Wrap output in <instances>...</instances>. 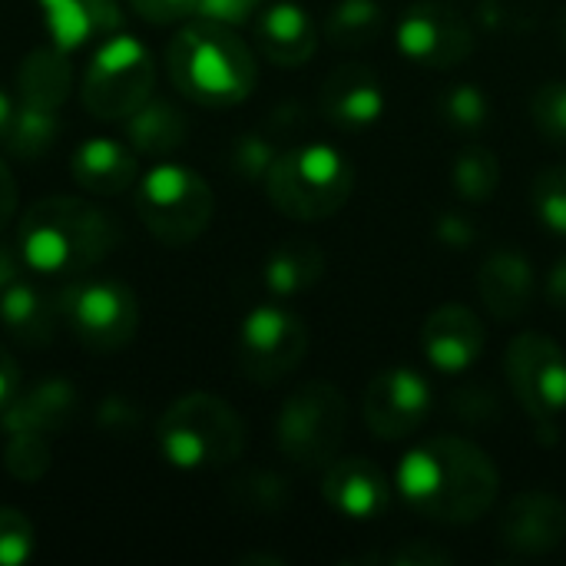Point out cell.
Here are the masks:
<instances>
[{"label":"cell","mask_w":566,"mask_h":566,"mask_svg":"<svg viewBox=\"0 0 566 566\" xmlns=\"http://www.w3.org/2000/svg\"><path fill=\"white\" fill-rule=\"evenodd\" d=\"M395 488L415 514L434 524L464 527L494 507L501 471L494 458L468 438L438 434L401 458Z\"/></svg>","instance_id":"6da1fadb"},{"label":"cell","mask_w":566,"mask_h":566,"mask_svg":"<svg viewBox=\"0 0 566 566\" xmlns=\"http://www.w3.org/2000/svg\"><path fill=\"white\" fill-rule=\"evenodd\" d=\"M119 245V226L109 212L76 196L36 199L17 229V249L27 272L76 279L93 272Z\"/></svg>","instance_id":"7a4b0ae2"},{"label":"cell","mask_w":566,"mask_h":566,"mask_svg":"<svg viewBox=\"0 0 566 566\" xmlns=\"http://www.w3.org/2000/svg\"><path fill=\"white\" fill-rule=\"evenodd\" d=\"M166 63L172 86L212 109L235 106L252 96L259 80V63L249 43L229 27L216 20H192L166 46Z\"/></svg>","instance_id":"3957f363"},{"label":"cell","mask_w":566,"mask_h":566,"mask_svg":"<svg viewBox=\"0 0 566 566\" xmlns=\"http://www.w3.org/2000/svg\"><path fill=\"white\" fill-rule=\"evenodd\" d=\"M156 448L179 471H219L242 458L245 421L229 401L192 391L163 411L156 424Z\"/></svg>","instance_id":"277c9868"},{"label":"cell","mask_w":566,"mask_h":566,"mask_svg":"<svg viewBox=\"0 0 566 566\" xmlns=\"http://www.w3.org/2000/svg\"><path fill=\"white\" fill-rule=\"evenodd\" d=\"M265 192L282 216L295 222H318L345 209L352 199L355 166L335 146H295L275 156L265 176Z\"/></svg>","instance_id":"5b68a950"},{"label":"cell","mask_w":566,"mask_h":566,"mask_svg":"<svg viewBox=\"0 0 566 566\" xmlns=\"http://www.w3.org/2000/svg\"><path fill=\"white\" fill-rule=\"evenodd\" d=\"M348 434V398L332 381L295 388L275 418V444L302 471L328 468Z\"/></svg>","instance_id":"8992f818"},{"label":"cell","mask_w":566,"mask_h":566,"mask_svg":"<svg viewBox=\"0 0 566 566\" xmlns=\"http://www.w3.org/2000/svg\"><path fill=\"white\" fill-rule=\"evenodd\" d=\"M216 212V196L209 182L176 163L149 169L136 186V216L143 229L166 245H189L199 239Z\"/></svg>","instance_id":"52a82bcc"},{"label":"cell","mask_w":566,"mask_h":566,"mask_svg":"<svg viewBox=\"0 0 566 566\" xmlns=\"http://www.w3.org/2000/svg\"><path fill=\"white\" fill-rule=\"evenodd\" d=\"M56 298L63 325L93 355H113L136 338L139 302L126 282L103 275H76Z\"/></svg>","instance_id":"ba28073f"},{"label":"cell","mask_w":566,"mask_h":566,"mask_svg":"<svg viewBox=\"0 0 566 566\" xmlns=\"http://www.w3.org/2000/svg\"><path fill=\"white\" fill-rule=\"evenodd\" d=\"M153 83H156V63L149 50L136 36L116 30L96 46L83 73L80 96L86 113L106 123H119L153 96Z\"/></svg>","instance_id":"9c48e42d"},{"label":"cell","mask_w":566,"mask_h":566,"mask_svg":"<svg viewBox=\"0 0 566 566\" xmlns=\"http://www.w3.org/2000/svg\"><path fill=\"white\" fill-rule=\"evenodd\" d=\"M239 368L255 385H279L308 355V325L285 305H259L239 325Z\"/></svg>","instance_id":"30bf717a"},{"label":"cell","mask_w":566,"mask_h":566,"mask_svg":"<svg viewBox=\"0 0 566 566\" xmlns=\"http://www.w3.org/2000/svg\"><path fill=\"white\" fill-rule=\"evenodd\" d=\"M504 375L521 408L537 421L551 424L566 408V352L547 335L524 332L507 345Z\"/></svg>","instance_id":"8fae6325"},{"label":"cell","mask_w":566,"mask_h":566,"mask_svg":"<svg viewBox=\"0 0 566 566\" xmlns=\"http://www.w3.org/2000/svg\"><path fill=\"white\" fill-rule=\"evenodd\" d=\"M395 43L401 56H408L418 66L451 70L474 53V30L448 3L418 0L401 13L395 27Z\"/></svg>","instance_id":"7c38bea8"},{"label":"cell","mask_w":566,"mask_h":566,"mask_svg":"<svg viewBox=\"0 0 566 566\" xmlns=\"http://www.w3.org/2000/svg\"><path fill=\"white\" fill-rule=\"evenodd\" d=\"M431 408H434V391L428 378L411 368H388L375 375L361 401L365 424L378 441L411 438L431 418Z\"/></svg>","instance_id":"4fadbf2b"},{"label":"cell","mask_w":566,"mask_h":566,"mask_svg":"<svg viewBox=\"0 0 566 566\" xmlns=\"http://www.w3.org/2000/svg\"><path fill=\"white\" fill-rule=\"evenodd\" d=\"M76 415H80L76 385L63 375H46V378L30 381L27 388L20 385L17 398L0 415V428L3 434H27V438L53 441L76 421Z\"/></svg>","instance_id":"5bb4252c"},{"label":"cell","mask_w":566,"mask_h":566,"mask_svg":"<svg viewBox=\"0 0 566 566\" xmlns=\"http://www.w3.org/2000/svg\"><path fill=\"white\" fill-rule=\"evenodd\" d=\"M566 541V504L547 491L517 494L501 517V544L517 557L554 554Z\"/></svg>","instance_id":"9a60e30c"},{"label":"cell","mask_w":566,"mask_h":566,"mask_svg":"<svg viewBox=\"0 0 566 566\" xmlns=\"http://www.w3.org/2000/svg\"><path fill=\"white\" fill-rule=\"evenodd\" d=\"M421 348L441 375H461L481 361L488 348V328L468 305H441L421 328Z\"/></svg>","instance_id":"2e32d148"},{"label":"cell","mask_w":566,"mask_h":566,"mask_svg":"<svg viewBox=\"0 0 566 566\" xmlns=\"http://www.w3.org/2000/svg\"><path fill=\"white\" fill-rule=\"evenodd\" d=\"M322 497L348 521H375L391 504V484L371 458H335L325 468Z\"/></svg>","instance_id":"e0dca14e"},{"label":"cell","mask_w":566,"mask_h":566,"mask_svg":"<svg viewBox=\"0 0 566 566\" xmlns=\"http://www.w3.org/2000/svg\"><path fill=\"white\" fill-rule=\"evenodd\" d=\"M322 116L338 129H365L385 113V83L365 63H345L322 83Z\"/></svg>","instance_id":"ac0fdd59"},{"label":"cell","mask_w":566,"mask_h":566,"mask_svg":"<svg viewBox=\"0 0 566 566\" xmlns=\"http://www.w3.org/2000/svg\"><path fill=\"white\" fill-rule=\"evenodd\" d=\"M478 292L481 302L488 305V312L501 322H514L521 318L537 292V275L531 259L514 249V245H501L494 249L478 272Z\"/></svg>","instance_id":"d6986e66"},{"label":"cell","mask_w":566,"mask_h":566,"mask_svg":"<svg viewBox=\"0 0 566 566\" xmlns=\"http://www.w3.org/2000/svg\"><path fill=\"white\" fill-rule=\"evenodd\" d=\"M70 172L76 186L93 196H119L136 182L139 156L133 153L129 143H119L109 136H90L73 149Z\"/></svg>","instance_id":"ffe728a7"},{"label":"cell","mask_w":566,"mask_h":566,"mask_svg":"<svg viewBox=\"0 0 566 566\" xmlns=\"http://www.w3.org/2000/svg\"><path fill=\"white\" fill-rule=\"evenodd\" d=\"M50 43L80 50L93 40H106L123 27L119 0H36Z\"/></svg>","instance_id":"44dd1931"},{"label":"cell","mask_w":566,"mask_h":566,"mask_svg":"<svg viewBox=\"0 0 566 566\" xmlns=\"http://www.w3.org/2000/svg\"><path fill=\"white\" fill-rule=\"evenodd\" d=\"M255 43L275 66H305L318 50V27L295 3H275L255 20Z\"/></svg>","instance_id":"7402d4cb"},{"label":"cell","mask_w":566,"mask_h":566,"mask_svg":"<svg viewBox=\"0 0 566 566\" xmlns=\"http://www.w3.org/2000/svg\"><path fill=\"white\" fill-rule=\"evenodd\" d=\"M63 315H60V298L46 295L33 282H13L10 289L0 292V325L10 338L20 345L40 348L56 338Z\"/></svg>","instance_id":"603a6c76"},{"label":"cell","mask_w":566,"mask_h":566,"mask_svg":"<svg viewBox=\"0 0 566 566\" xmlns=\"http://www.w3.org/2000/svg\"><path fill=\"white\" fill-rule=\"evenodd\" d=\"M70 86H73L70 50L56 43L30 50L17 70V96L30 106L60 109L70 96Z\"/></svg>","instance_id":"cb8c5ba5"},{"label":"cell","mask_w":566,"mask_h":566,"mask_svg":"<svg viewBox=\"0 0 566 566\" xmlns=\"http://www.w3.org/2000/svg\"><path fill=\"white\" fill-rule=\"evenodd\" d=\"M123 136L133 146L136 156H169L176 153L189 136V119L179 106L169 99H146L133 116L123 119Z\"/></svg>","instance_id":"d4e9b609"},{"label":"cell","mask_w":566,"mask_h":566,"mask_svg":"<svg viewBox=\"0 0 566 566\" xmlns=\"http://www.w3.org/2000/svg\"><path fill=\"white\" fill-rule=\"evenodd\" d=\"M325 269H328V259L318 249V242L289 239L279 249L269 252V259L262 265V285L275 298H292V295H302L312 285H318Z\"/></svg>","instance_id":"484cf974"},{"label":"cell","mask_w":566,"mask_h":566,"mask_svg":"<svg viewBox=\"0 0 566 566\" xmlns=\"http://www.w3.org/2000/svg\"><path fill=\"white\" fill-rule=\"evenodd\" d=\"M385 30V7L378 0H338L325 20V36L342 50L368 46Z\"/></svg>","instance_id":"4316f807"},{"label":"cell","mask_w":566,"mask_h":566,"mask_svg":"<svg viewBox=\"0 0 566 566\" xmlns=\"http://www.w3.org/2000/svg\"><path fill=\"white\" fill-rule=\"evenodd\" d=\"M451 186L464 202H491L501 186V159L491 146L471 143L458 153L451 169Z\"/></svg>","instance_id":"83f0119b"},{"label":"cell","mask_w":566,"mask_h":566,"mask_svg":"<svg viewBox=\"0 0 566 566\" xmlns=\"http://www.w3.org/2000/svg\"><path fill=\"white\" fill-rule=\"evenodd\" d=\"M56 139H60V109H43V106H30L20 99L10 139L3 149L20 159H40L53 149Z\"/></svg>","instance_id":"f1b7e54d"},{"label":"cell","mask_w":566,"mask_h":566,"mask_svg":"<svg viewBox=\"0 0 566 566\" xmlns=\"http://www.w3.org/2000/svg\"><path fill=\"white\" fill-rule=\"evenodd\" d=\"M438 113L458 133H481L488 129L494 106H491V96L478 83H451L438 96Z\"/></svg>","instance_id":"f546056e"},{"label":"cell","mask_w":566,"mask_h":566,"mask_svg":"<svg viewBox=\"0 0 566 566\" xmlns=\"http://www.w3.org/2000/svg\"><path fill=\"white\" fill-rule=\"evenodd\" d=\"M232 501L239 511L245 514H259V517H279L289 501H292V488L282 474L272 471H252L239 481H232Z\"/></svg>","instance_id":"4dcf8cb0"},{"label":"cell","mask_w":566,"mask_h":566,"mask_svg":"<svg viewBox=\"0 0 566 566\" xmlns=\"http://www.w3.org/2000/svg\"><path fill=\"white\" fill-rule=\"evenodd\" d=\"M534 212L551 232L566 235V166H547L534 179Z\"/></svg>","instance_id":"1f68e13d"},{"label":"cell","mask_w":566,"mask_h":566,"mask_svg":"<svg viewBox=\"0 0 566 566\" xmlns=\"http://www.w3.org/2000/svg\"><path fill=\"white\" fill-rule=\"evenodd\" d=\"M3 464L17 481H40L50 471V441L27 438V434H7Z\"/></svg>","instance_id":"d6a6232c"},{"label":"cell","mask_w":566,"mask_h":566,"mask_svg":"<svg viewBox=\"0 0 566 566\" xmlns=\"http://www.w3.org/2000/svg\"><path fill=\"white\" fill-rule=\"evenodd\" d=\"M531 116L547 143L566 146V80L547 83L534 93Z\"/></svg>","instance_id":"836d02e7"},{"label":"cell","mask_w":566,"mask_h":566,"mask_svg":"<svg viewBox=\"0 0 566 566\" xmlns=\"http://www.w3.org/2000/svg\"><path fill=\"white\" fill-rule=\"evenodd\" d=\"M275 146L269 136L262 133H245L232 143V153H229V166L239 179H249V182H265L272 163H275Z\"/></svg>","instance_id":"e575fe53"},{"label":"cell","mask_w":566,"mask_h":566,"mask_svg":"<svg viewBox=\"0 0 566 566\" xmlns=\"http://www.w3.org/2000/svg\"><path fill=\"white\" fill-rule=\"evenodd\" d=\"M33 524L17 507H0V566H20L33 554Z\"/></svg>","instance_id":"d590c367"},{"label":"cell","mask_w":566,"mask_h":566,"mask_svg":"<svg viewBox=\"0 0 566 566\" xmlns=\"http://www.w3.org/2000/svg\"><path fill=\"white\" fill-rule=\"evenodd\" d=\"M358 564L371 566H448L454 564V554L431 544V541H411V544H398L391 551H375L368 557H358Z\"/></svg>","instance_id":"8d00e7d4"},{"label":"cell","mask_w":566,"mask_h":566,"mask_svg":"<svg viewBox=\"0 0 566 566\" xmlns=\"http://www.w3.org/2000/svg\"><path fill=\"white\" fill-rule=\"evenodd\" d=\"M497 398L488 388H461L451 395V415L464 418L468 424H488L497 418Z\"/></svg>","instance_id":"74e56055"},{"label":"cell","mask_w":566,"mask_h":566,"mask_svg":"<svg viewBox=\"0 0 566 566\" xmlns=\"http://www.w3.org/2000/svg\"><path fill=\"white\" fill-rule=\"evenodd\" d=\"M139 421H143V411L129 398H119V395L99 401V408H96V424L109 434H133L139 428Z\"/></svg>","instance_id":"f35d334b"},{"label":"cell","mask_w":566,"mask_h":566,"mask_svg":"<svg viewBox=\"0 0 566 566\" xmlns=\"http://www.w3.org/2000/svg\"><path fill=\"white\" fill-rule=\"evenodd\" d=\"M129 3H133L136 17H143L146 23H156V27L182 23L199 13V0H129Z\"/></svg>","instance_id":"ab89813d"},{"label":"cell","mask_w":566,"mask_h":566,"mask_svg":"<svg viewBox=\"0 0 566 566\" xmlns=\"http://www.w3.org/2000/svg\"><path fill=\"white\" fill-rule=\"evenodd\" d=\"M259 7L262 0H199V17L239 27V23H249Z\"/></svg>","instance_id":"60d3db41"},{"label":"cell","mask_w":566,"mask_h":566,"mask_svg":"<svg viewBox=\"0 0 566 566\" xmlns=\"http://www.w3.org/2000/svg\"><path fill=\"white\" fill-rule=\"evenodd\" d=\"M434 235L448 245V249H471L478 242V229L468 216L461 212H444L434 226Z\"/></svg>","instance_id":"b9f144b4"},{"label":"cell","mask_w":566,"mask_h":566,"mask_svg":"<svg viewBox=\"0 0 566 566\" xmlns=\"http://www.w3.org/2000/svg\"><path fill=\"white\" fill-rule=\"evenodd\" d=\"M20 385H23V378H20V365H17V358L0 345V415H3V408L17 398Z\"/></svg>","instance_id":"7bdbcfd3"},{"label":"cell","mask_w":566,"mask_h":566,"mask_svg":"<svg viewBox=\"0 0 566 566\" xmlns=\"http://www.w3.org/2000/svg\"><path fill=\"white\" fill-rule=\"evenodd\" d=\"M23 272H27V262H23L20 249L10 242H0V292L10 289L13 282H20Z\"/></svg>","instance_id":"ee69618b"},{"label":"cell","mask_w":566,"mask_h":566,"mask_svg":"<svg viewBox=\"0 0 566 566\" xmlns=\"http://www.w3.org/2000/svg\"><path fill=\"white\" fill-rule=\"evenodd\" d=\"M13 212H17V182H13V172L0 159V232L13 219Z\"/></svg>","instance_id":"f6af8a7d"},{"label":"cell","mask_w":566,"mask_h":566,"mask_svg":"<svg viewBox=\"0 0 566 566\" xmlns=\"http://www.w3.org/2000/svg\"><path fill=\"white\" fill-rule=\"evenodd\" d=\"M544 292H547V302H551V308L566 312V255L564 259H557V265L551 269Z\"/></svg>","instance_id":"bcb514c9"},{"label":"cell","mask_w":566,"mask_h":566,"mask_svg":"<svg viewBox=\"0 0 566 566\" xmlns=\"http://www.w3.org/2000/svg\"><path fill=\"white\" fill-rule=\"evenodd\" d=\"M17 106H20V99H13L0 86V146H7V139H10V129H13V119H17Z\"/></svg>","instance_id":"7dc6e473"},{"label":"cell","mask_w":566,"mask_h":566,"mask_svg":"<svg viewBox=\"0 0 566 566\" xmlns=\"http://www.w3.org/2000/svg\"><path fill=\"white\" fill-rule=\"evenodd\" d=\"M272 126L275 129H292V126H305V109L298 106V103H289V106H279L275 113H272Z\"/></svg>","instance_id":"c3c4849f"},{"label":"cell","mask_w":566,"mask_h":566,"mask_svg":"<svg viewBox=\"0 0 566 566\" xmlns=\"http://www.w3.org/2000/svg\"><path fill=\"white\" fill-rule=\"evenodd\" d=\"M564 43H566V17H564Z\"/></svg>","instance_id":"681fc988"}]
</instances>
